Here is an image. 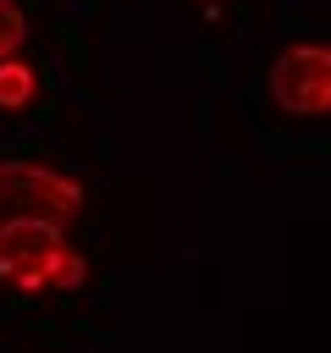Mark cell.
Instances as JSON below:
<instances>
[{
	"label": "cell",
	"instance_id": "obj_1",
	"mask_svg": "<svg viewBox=\"0 0 331 353\" xmlns=\"http://www.w3.org/2000/svg\"><path fill=\"white\" fill-rule=\"evenodd\" d=\"M0 276L22 292H39V287H83L88 276V259L66 243V226L61 221H44V215H6L0 221Z\"/></svg>",
	"mask_w": 331,
	"mask_h": 353
},
{
	"label": "cell",
	"instance_id": "obj_2",
	"mask_svg": "<svg viewBox=\"0 0 331 353\" xmlns=\"http://www.w3.org/2000/svg\"><path fill=\"white\" fill-rule=\"evenodd\" d=\"M83 204H88V193L66 171H50L33 160H0V221L6 215H44V221L66 226Z\"/></svg>",
	"mask_w": 331,
	"mask_h": 353
},
{
	"label": "cell",
	"instance_id": "obj_3",
	"mask_svg": "<svg viewBox=\"0 0 331 353\" xmlns=\"http://www.w3.org/2000/svg\"><path fill=\"white\" fill-rule=\"evenodd\" d=\"M270 99L287 116H325L331 105V50L314 44H287L270 61Z\"/></svg>",
	"mask_w": 331,
	"mask_h": 353
},
{
	"label": "cell",
	"instance_id": "obj_4",
	"mask_svg": "<svg viewBox=\"0 0 331 353\" xmlns=\"http://www.w3.org/2000/svg\"><path fill=\"white\" fill-rule=\"evenodd\" d=\"M33 94H39V72L28 61L6 55L0 61V110H22V105H33Z\"/></svg>",
	"mask_w": 331,
	"mask_h": 353
},
{
	"label": "cell",
	"instance_id": "obj_5",
	"mask_svg": "<svg viewBox=\"0 0 331 353\" xmlns=\"http://www.w3.org/2000/svg\"><path fill=\"white\" fill-rule=\"evenodd\" d=\"M28 44V11L17 0H0V61Z\"/></svg>",
	"mask_w": 331,
	"mask_h": 353
}]
</instances>
